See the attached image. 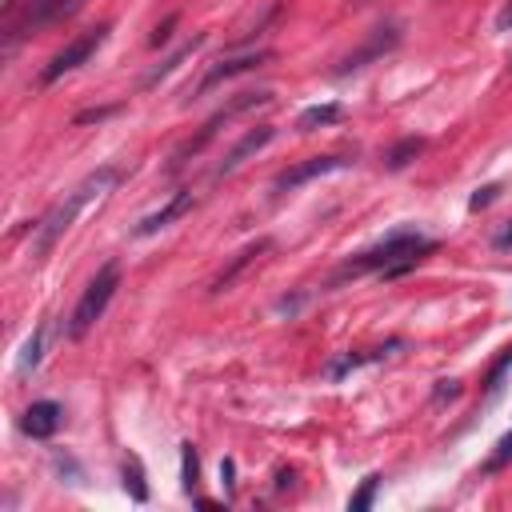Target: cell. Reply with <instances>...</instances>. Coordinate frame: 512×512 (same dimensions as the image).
I'll use <instances>...</instances> for the list:
<instances>
[{"label":"cell","instance_id":"obj_1","mask_svg":"<svg viewBox=\"0 0 512 512\" xmlns=\"http://www.w3.org/2000/svg\"><path fill=\"white\" fill-rule=\"evenodd\" d=\"M120 184V168L116 164H104V168H96V172H88L72 192H64L44 216H40V224H36V240H32V252L36 256H44L72 224H76V216L84 212V208H92L96 200H104L112 188Z\"/></svg>","mask_w":512,"mask_h":512},{"label":"cell","instance_id":"obj_2","mask_svg":"<svg viewBox=\"0 0 512 512\" xmlns=\"http://www.w3.org/2000/svg\"><path fill=\"white\" fill-rule=\"evenodd\" d=\"M424 252H432V240H424V236L412 232V228H400V232H388V236H384L380 244H372L368 252H360L356 260H348L344 272H372V268H380L384 276H400V272L416 268V260H420Z\"/></svg>","mask_w":512,"mask_h":512},{"label":"cell","instance_id":"obj_3","mask_svg":"<svg viewBox=\"0 0 512 512\" xmlns=\"http://www.w3.org/2000/svg\"><path fill=\"white\" fill-rule=\"evenodd\" d=\"M116 288H120V264H116V260H108V264L88 280L84 296H80V300H76V308H72V320H68V336H72V340L88 336V328L104 316V308H108V300L116 296Z\"/></svg>","mask_w":512,"mask_h":512},{"label":"cell","instance_id":"obj_4","mask_svg":"<svg viewBox=\"0 0 512 512\" xmlns=\"http://www.w3.org/2000/svg\"><path fill=\"white\" fill-rule=\"evenodd\" d=\"M76 8H80V0H8L4 4V40H8V48L24 32H32V28H40L56 16H68Z\"/></svg>","mask_w":512,"mask_h":512},{"label":"cell","instance_id":"obj_5","mask_svg":"<svg viewBox=\"0 0 512 512\" xmlns=\"http://www.w3.org/2000/svg\"><path fill=\"white\" fill-rule=\"evenodd\" d=\"M268 100H272V92H240L232 104H224L220 112H212V116L204 120V128H200L192 140H184V144L172 152V172H176L180 164H188V160H192V156H196V152H200V148H204V144H208V140L220 132V124H228L236 112H248V108H256V104H268Z\"/></svg>","mask_w":512,"mask_h":512},{"label":"cell","instance_id":"obj_6","mask_svg":"<svg viewBox=\"0 0 512 512\" xmlns=\"http://www.w3.org/2000/svg\"><path fill=\"white\" fill-rule=\"evenodd\" d=\"M104 36H108V24H96V28H88V32H80L76 40H68L52 60H48V68L40 72V80L44 84H52V80H60L64 72H72V68H80L100 44H104Z\"/></svg>","mask_w":512,"mask_h":512},{"label":"cell","instance_id":"obj_7","mask_svg":"<svg viewBox=\"0 0 512 512\" xmlns=\"http://www.w3.org/2000/svg\"><path fill=\"white\" fill-rule=\"evenodd\" d=\"M348 164H352V156H312V160H300V164L284 168V172L272 180V192H276V196L296 192L300 184H308V180H316V176H328V172H340V168H348Z\"/></svg>","mask_w":512,"mask_h":512},{"label":"cell","instance_id":"obj_8","mask_svg":"<svg viewBox=\"0 0 512 512\" xmlns=\"http://www.w3.org/2000/svg\"><path fill=\"white\" fill-rule=\"evenodd\" d=\"M400 44V28L396 24H388V28H376L356 52H348L340 64H336V76H344V72H356V68H364L368 60H376V56H384V52H392Z\"/></svg>","mask_w":512,"mask_h":512},{"label":"cell","instance_id":"obj_9","mask_svg":"<svg viewBox=\"0 0 512 512\" xmlns=\"http://www.w3.org/2000/svg\"><path fill=\"white\" fill-rule=\"evenodd\" d=\"M272 136H276V128H272V124H260V128L244 132V140H240V144H236V148L216 164V172H212V176H216V180H220V176H232L248 156H256L260 148H268V144H272Z\"/></svg>","mask_w":512,"mask_h":512},{"label":"cell","instance_id":"obj_10","mask_svg":"<svg viewBox=\"0 0 512 512\" xmlns=\"http://www.w3.org/2000/svg\"><path fill=\"white\" fill-rule=\"evenodd\" d=\"M60 424H64V408H60L56 400H36V404H28L24 416H20V428H24L32 440H48Z\"/></svg>","mask_w":512,"mask_h":512},{"label":"cell","instance_id":"obj_11","mask_svg":"<svg viewBox=\"0 0 512 512\" xmlns=\"http://www.w3.org/2000/svg\"><path fill=\"white\" fill-rule=\"evenodd\" d=\"M268 60V52H244V56H228V60H216L208 72H204V80L196 84V96H204L208 88H216L220 80H228V76H240V72H252V68H260Z\"/></svg>","mask_w":512,"mask_h":512},{"label":"cell","instance_id":"obj_12","mask_svg":"<svg viewBox=\"0 0 512 512\" xmlns=\"http://www.w3.org/2000/svg\"><path fill=\"white\" fill-rule=\"evenodd\" d=\"M192 208V192L188 188H180V192H172V200L168 204H160L156 212H148L140 224H136V236H152V232H160V228H168L176 216H184Z\"/></svg>","mask_w":512,"mask_h":512},{"label":"cell","instance_id":"obj_13","mask_svg":"<svg viewBox=\"0 0 512 512\" xmlns=\"http://www.w3.org/2000/svg\"><path fill=\"white\" fill-rule=\"evenodd\" d=\"M264 248H268V240H256V244L240 248V252L232 256V264H228V268H224V272L212 280V296H216V292H228V288H232V280H236V276H240V272H244V268H248V264H252V260L264 252Z\"/></svg>","mask_w":512,"mask_h":512},{"label":"cell","instance_id":"obj_14","mask_svg":"<svg viewBox=\"0 0 512 512\" xmlns=\"http://www.w3.org/2000/svg\"><path fill=\"white\" fill-rule=\"evenodd\" d=\"M344 116V108L340 104H312V108H304L300 112V120H296V128L300 132H312V128H324V124H336Z\"/></svg>","mask_w":512,"mask_h":512},{"label":"cell","instance_id":"obj_15","mask_svg":"<svg viewBox=\"0 0 512 512\" xmlns=\"http://www.w3.org/2000/svg\"><path fill=\"white\" fill-rule=\"evenodd\" d=\"M420 148H424V140H420V136H408V140L392 144V148L384 152V168H388V172H400V168H408V164L420 156Z\"/></svg>","mask_w":512,"mask_h":512},{"label":"cell","instance_id":"obj_16","mask_svg":"<svg viewBox=\"0 0 512 512\" xmlns=\"http://www.w3.org/2000/svg\"><path fill=\"white\" fill-rule=\"evenodd\" d=\"M44 332H48V328L40 324V328H36V332L24 340V348H20V360H16V372H20V376H24V372H32V368L40 364V356H44Z\"/></svg>","mask_w":512,"mask_h":512},{"label":"cell","instance_id":"obj_17","mask_svg":"<svg viewBox=\"0 0 512 512\" xmlns=\"http://www.w3.org/2000/svg\"><path fill=\"white\" fill-rule=\"evenodd\" d=\"M124 488H128V496H132L136 504H144V500H148L144 468H140V460H136V456H128V460H124Z\"/></svg>","mask_w":512,"mask_h":512},{"label":"cell","instance_id":"obj_18","mask_svg":"<svg viewBox=\"0 0 512 512\" xmlns=\"http://www.w3.org/2000/svg\"><path fill=\"white\" fill-rule=\"evenodd\" d=\"M376 488H380V476H376V472H372V476H364V480H360V488L352 492L348 508H352V512H368V508H372V500H376Z\"/></svg>","mask_w":512,"mask_h":512},{"label":"cell","instance_id":"obj_19","mask_svg":"<svg viewBox=\"0 0 512 512\" xmlns=\"http://www.w3.org/2000/svg\"><path fill=\"white\" fill-rule=\"evenodd\" d=\"M200 40H204V36H192V44H184V48H180V52H172V56H168V60H164V64H156V68H152V72H148V80H144V84H148V88H152V84H156V80H160V76H168V72H172V68H176V64H180V60H184V56H192V48H200Z\"/></svg>","mask_w":512,"mask_h":512},{"label":"cell","instance_id":"obj_20","mask_svg":"<svg viewBox=\"0 0 512 512\" xmlns=\"http://www.w3.org/2000/svg\"><path fill=\"white\" fill-rule=\"evenodd\" d=\"M180 460H184V492H192V484H196V472H200L196 448H192V444H180Z\"/></svg>","mask_w":512,"mask_h":512},{"label":"cell","instance_id":"obj_21","mask_svg":"<svg viewBox=\"0 0 512 512\" xmlns=\"http://www.w3.org/2000/svg\"><path fill=\"white\" fill-rule=\"evenodd\" d=\"M508 364H512V348H504V356H500V360L492 364V372H488V388H492V392L500 388V376H504V368H508Z\"/></svg>","mask_w":512,"mask_h":512},{"label":"cell","instance_id":"obj_22","mask_svg":"<svg viewBox=\"0 0 512 512\" xmlns=\"http://www.w3.org/2000/svg\"><path fill=\"white\" fill-rule=\"evenodd\" d=\"M508 456H512V432H508V436H504V440H500V444H496V452H492V460H488V464H484V468H488V472H492V468H500V464H504V460H508Z\"/></svg>","mask_w":512,"mask_h":512},{"label":"cell","instance_id":"obj_23","mask_svg":"<svg viewBox=\"0 0 512 512\" xmlns=\"http://www.w3.org/2000/svg\"><path fill=\"white\" fill-rule=\"evenodd\" d=\"M492 196H496V184H488V188H480V192H476V196H472V200H468V208H472V212H476V208H484V204H488V200H492Z\"/></svg>","mask_w":512,"mask_h":512},{"label":"cell","instance_id":"obj_24","mask_svg":"<svg viewBox=\"0 0 512 512\" xmlns=\"http://www.w3.org/2000/svg\"><path fill=\"white\" fill-rule=\"evenodd\" d=\"M492 248H500V252H504V248H512V220H508V228H504V232H496V236H492Z\"/></svg>","mask_w":512,"mask_h":512},{"label":"cell","instance_id":"obj_25","mask_svg":"<svg viewBox=\"0 0 512 512\" xmlns=\"http://www.w3.org/2000/svg\"><path fill=\"white\" fill-rule=\"evenodd\" d=\"M460 392V384L456 380H440V388H436V400H444V396H456Z\"/></svg>","mask_w":512,"mask_h":512},{"label":"cell","instance_id":"obj_26","mask_svg":"<svg viewBox=\"0 0 512 512\" xmlns=\"http://www.w3.org/2000/svg\"><path fill=\"white\" fill-rule=\"evenodd\" d=\"M232 472H236L232 460H224V464H220V480H224V488H232Z\"/></svg>","mask_w":512,"mask_h":512}]
</instances>
